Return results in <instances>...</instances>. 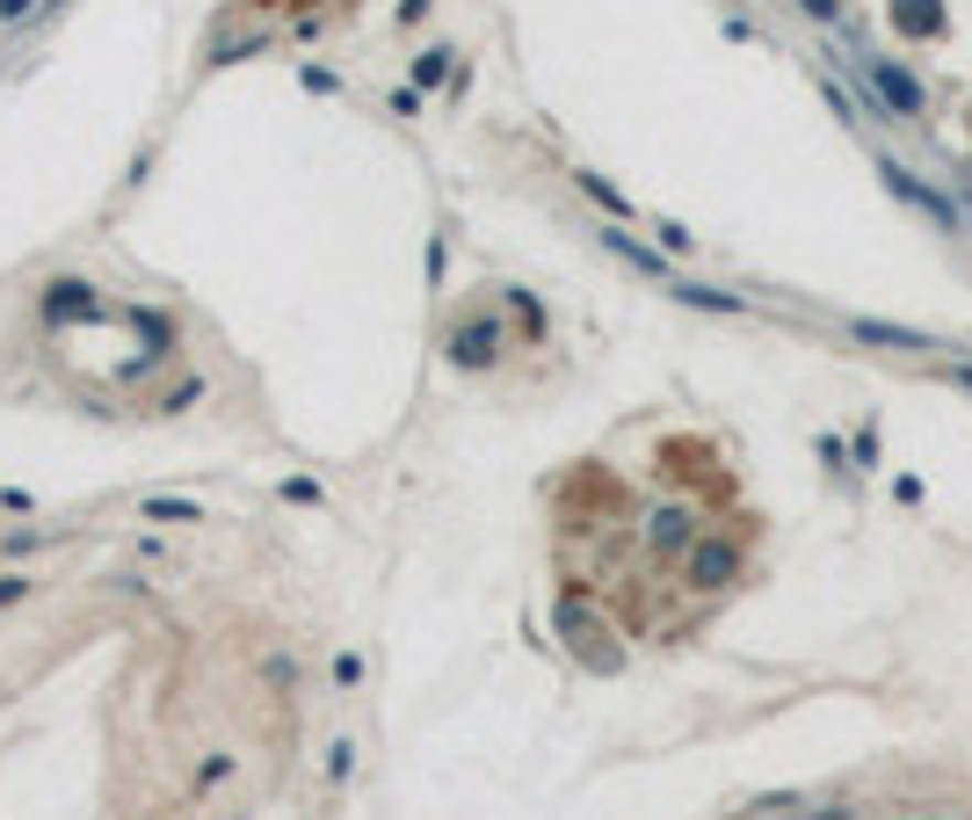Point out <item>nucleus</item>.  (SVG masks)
<instances>
[{"mask_svg":"<svg viewBox=\"0 0 972 820\" xmlns=\"http://www.w3.org/2000/svg\"><path fill=\"white\" fill-rule=\"evenodd\" d=\"M878 175H886V190L900 196V204H915L921 218H937L943 233L958 226V211H951V196H937V190H929V182H915V175H907V168H900V160H886V153H878Z\"/></svg>","mask_w":972,"mask_h":820,"instance_id":"f257e3e1","label":"nucleus"},{"mask_svg":"<svg viewBox=\"0 0 972 820\" xmlns=\"http://www.w3.org/2000/svg\"><path fill=\"white\" fill-rule=\"evenodd\" d=\"M871 88L886 95V117H921V109H929L921 80L907 66H893V58H871Z\"/></svg>","mask_w":972,"mask_h":820,"instance_id":"f03ea898","label":"nucleus"},{"mask_svg":"<svg viewBox=\"0 0 972 820\" xmlns=\"http://www.w3.org/2000/svg\"><path fill=\"white\" fill-rule=\"evenodd\" d=\"M741 574V552L733 544H690V589H726V581Z\"/></svg>","mask_w":972,"mask_h":820,"instance_id":"7ed1b4c3","label":"nucleus"},{"mask_svg":"<svg viewBox=\"0 0 972 820\" xmlns=\"http://www.w3.org/2000/svg\"><path fill=\"white\" fill-rule=\"evenodd\" d=\"M850 334H856V342H871V349H900V356L937 349L929 334H915V327H893V320H850Z\"/></svg>","mask_w":972,"mask_h":820,"instance_id":"20e7f679","label":"nucleus"},{"mask_svg":"<svg viewBox=\"0 0 972 820\" xmlns=\"http://www.w3.org/2000/svg\"><path fill=\"white\" fill-rule=\"evenodd\" d=\"M893 30L900 36H943L951 15H943V0H893Z\"/></svg>","mask_w":972,"mask_h":820,"instance_id":"39448f33","label":"nucleus"},{"mask_svg":"<svg viewBox=\"0 0 972 820\" xmlns=\"http://www.w3.org/2000/svg\"><path fill=\"white\" fill-rule=\"evenodd\" d=\"M676 298H682V305H696V313H747V298L712 291V283H676Z\"/></svg>","mask_w":972,"mask_h":820,"instance_id":"423d86ee","label":"nucleus"},{"mask_svg":"<svg viewBox=\"0 0 972 820\" xmlns=\"http://www.w3.org/2000/svg\"><path fill=\"white\" fill-rule=\"evenodd\" d=\"M654 544H660V552H682V544H690V508H660V516H654Z\"/></svg>","mask_w":972,"mask_h":820,"instance_id":"0eeeda50","label":"nucleus"},{"mask_svg":"<svg viewBox=\"0 0 972 820\" xmlns=\"http://www.w3.org/2000/svg\"><path fill=\"white\" fill-rule=\"evenodd\" d=\"M603 247H609V255H625L631 269H646V277H660V269H668V262H660V255H654V247H639V240H631V233H603Z\"/></svg>","mask_w":972,"mask_h":820,"instance_id":"6e6552de","label":"nucleus"},{"mask_svg":"<svg viewBox=\"0 0 972 820\" xmlns=\"http://www.w3.org/2000/svg\"><path fill=\"white\" fill-rule=\"evenodd\" d=\"M494 349H501V334H494V327H465V334H457V364H486Z\"/></svg>","mask_w":972,"mask_h":820,"instance_id":"1a4fd4ad","label":"nucleus"},{"mask_svg":"<svg viewBox=\"0 0 972 820\" xmlns=\"http://www.w3.org/2000/svg\"><path fill=\"white\" fill-rule=\"evenodd\" d=\"M581 190H588V196H595V204H609V211H617V218H625V196L609 190V182H595V175H581Z\"/></svg>","mask_w":972,"mask_h":820,"instance_id":"9d476101","label":"nucleus"},{"mask_svg":"<svg viewBox=\"0 0 972 820\" xmlns=\"http://www.w3.org/2000/svg\"><path fill=\"white\" fill-rule=\"evenodd\" d=\"M806 15H820V22H842V0H806Z\"/></svg>","mask_w":972,"mask_h":820,"instance_id":"9b49d317","label":"nucleus"},{"mask_svg":"<svg viewBox=\"0 0 972 820\" xmlns=\"http://www.w3.org/2000/svg\"><path fill=\"white\" fill-rule=\"evenodd\" d=\"M15 595H22V581H15V574H8V581H0V603H15Z\"/></svg>","mask_w":972,"mask_h":820,"instance_id":"f8f14e48","label":"nucleus"}]
</instances>
